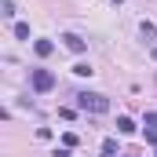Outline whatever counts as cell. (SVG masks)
Instances as JSON below:
<instances>
[{
  "instance_id": "8992f818",
  "label": "cell",
  "mask_w": 157,
  "mask_h": 157,
  "mask_svg": "<svg viewBox=\"0 0 157 157\" xmlns=\"http://www.w3.org/2000/svg\"><path fill=\"white\" fill-rule=\"evenodd\" d=\"M139 29H143V37H146V40H157V26H154V22H143Z\"/></svg>"
},
{
  "instance_id": "8fae6325",
  "label": "cell",
  "mask_w": 157,
  "mask_h": 157,
  "mask_svg": "<svg viewBox=\"0 0 157 157\" xmlns=\"http://www.w3.org/2000/svg\"><path fill=\"white\" fill-rule=\"evenodd\" d=\"M62 146H70V150H73V146H77V135H73V132H66V135H62Z\"/></svg>"
},
{
  "instance_id": "277c9868",
  "label": "cell",
  "mask_w": 157,
  "mask_h": 157,
  "mask_svg": "<svg viewBox=\"0 0 157 157\" xmlns=\"http://www.w3.org/2000/svg\"><path fill=\"white\" fill-rule=\"evenodd\" d=\"M33 51H37L40 59H48V55L55 51V44H51V40H37V44H33Z\"/></svg>"
},
{
  "instance_id": "ba28073f",
  "label": "cell",
  "mask_w": 157,
  "mask_h": 157,
  "mask_svg": "<svg viewBox=\"0 0 157 157\" xmlns=\"http://www.w3.org/2000/svg\"><path fill=\"white\" fill-rule=\"evenodd\" d=\"M102 157H117V143H113V139L102 143Z\"/></svg>"
},
{
  "instance_id": "9a60e30c",
  "label": "cell",
  "mask_w": 157,
  "mask_h": 157,
  "mask_svg": "<svg viewBox=\"0 0 157 157\" xmlns=\"http://www.w3.org/2000/svg\"><path fill=\"white\" fill-rule=\"evenodd\" d=\"M113 4H121V0H113Z\"/></svg>"
},
{
  "instance_id": "9c48e42d",
  "label": "cell",
  "mask_w": 157,
  "mask_h": 157,
  "mask_svg": "<svg viewBox=\"0 0 157 157\" xmlns=\"http://www.w3.org/2000/svg\"><path fill=\"white\" fill-rule=\"evenodd\" d=\"M0 15H4V18H15V4L4 0V4H0Z\"/></svg>"
},
{
  "instance_id": "4fadbf2b",
  "label": "cell",
  "mask_w": 157,
  "mask_h": 157,
  "mask_svg": "<svg viewBox=\"0 0 157 157\" xmlns=\"http://www.w3.org/2000/svg\"><path fill=\"white\" fill-rule=\"evenodd\" d=\"M146 128H157V110H154V113H146Z\"/></svg>"
},
{
  "instance_id": "52a82bcc",
  "label": "cell",
  "mask_w": 157,
  "mask_h": 157,
  "mask_svg": "<svg viewBox=\"0 0 157 157\" xmlns=\"http://www.w3.org/2000/svg\"><path fill=\"white\" fill-rule=\"evenodd\" d=\"M15 37H18V40H29V26H26V22H15Z\"/></svg>"
},
{
  "instance_id": "30bf717a",
  "label": "cell",
  "mask_w": 157,
  "mask_h": 157,
  "mask_svg": "<svg viewBox=\"0 0 157 157\" xmlns=\"http://www.w3.org/2000/svg\"><path fill=\"white\" fill-rule=\"evenodd\" d=\"M73 73H77V77H91V66H88V62H77Z\"/></svg>"
},
{
  "instance_id": "3957f363",
  "label": "cell",
  "mask_w": 157,
  "mask_h": 157,
  "mask_svg": "<svg viewBox=\"0 0 157 157\" xmlns=\"http://www.w3.org/2000/svg\"><path fill=\"white\" fill-rule=\"evenodd\" d=\"M62 44H66L73 55H84V51H88V40H80L77 33H66V37H62Z\"/></svg>"
},
{
  "instance_id": "7c38bea8",
  "label": "cell",
  "mask_w": 157,
  "mask_h": 157,
  "mask_svg": "<svg viewBox=\"0 0 157 157\" xmlns=\"http://www.w3.org/2000/svg\"><path fill=\"white\" fill-rule=\"evenodd\" d=\"M146 143H154V146H157V128H146Z\"/></svg>"
},
{
  "instance_id": "5b68a950",
  "label": "cell",
  "mask_w": 157,
  "mask_h": 157,
  "mask_svg": "<svg viewBox=\"0 0 157 157\" xmlns=\"http://www.w3.org/2000/svg\"><path fill=\"white\" fill-rule=\"evenodd\" d=\"M117 132H121V135H132V132H135L132 117H117Z\"/></svg>"
},
{
  "instance_id": "7a4b0ae2",
  "label": "cell",
  "mask_w": 157,
  "mask_h": 157,
  "mask_svg": "<svg viewBox=\"0 0 157 157\" xmlns=\"http://www.w3.org/2000/svg\"><path fill=\"white\" fill-rule=\"evenodd\" d=\"M29 84H33V91H51L55 88V73L51 70H33L29 73Z\"/></svg>"
},
{
  "instance_id": "5bb4252c",
  "label": "cell",
  "mask_w": 157,
  "mask_h": 157,
  "mask_svg": "<svg viewBox=\"0 0 157 157\" xmlns=\"http://www.w3.org/2000/svg\"><path fill=\"white\" fill-rule=\"evenodd\" d=\"M150 59H154V62H157V48H150Z\"/></svg>"
},
{
  "instance_id": "6da1fadb",
  "label": "cell",
  "mask_w": 157,
  "mask_h": 157,
  "mask_svg": "<svg viewBox=\"0 0 157 157\" xmlns=\"http://www.w3.org/2000/svg\"><path fill=\"white\" fill-rule=\"evenodd\" d=\"M77 106L84 110V113H106V110H110V99L99 95V91H80V95H77Z\"/></svg>"
}]
</instances>
